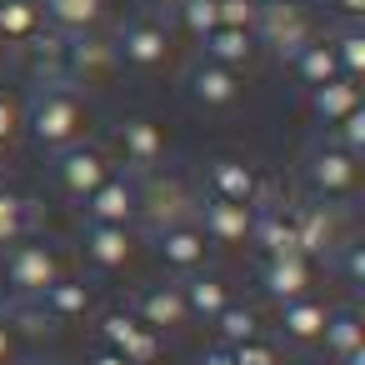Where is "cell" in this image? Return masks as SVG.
<instances>
[{
    "label": "cell",
    "mask_w": 365,
    "mask_h": 365,
    "mask_svg": "<svg viewBox=\"0 0 365 365\" xmlns=\"http://www.w3.org/2000/svg\"><path fill=\"white\" fill-rule=\"evenodd\" d=\"M21 130L31 135L36 150L56 155V150H66V145H76V140L91 135V106H86V96H81L76 86L46 81V86H36V91L26 96V106H21Z\"/></svg>",
    "instance_id": "1"
},
{
    "label": "cell",
    "mask_w": 365,
    "mask_h": 365,
    "mask_svg": "<svg viewBox=\"0 0 365 365\" xmlns=\"http://www.w3.org/2000/svg\"><path fill=\"white\" fill-rule=\"evenodd\" d=\"M61 275H66L61 250L46 235H21L0 250V280H6L11 300H41Z\"/></svg>",
    "instance_id": "2"
},
{
    "label": "cell",
    "mask_w": 365,
    "mask_h": 365,
    "mask_svg": "<svg viewBox=\"0 0 365 365\" xmlns=\"http://www.w3.org/2000/svg\"><path fill=\"white\" fill-rule=\"evenodd\" d=\"M320 31L305 11V0H260L255 11V46L260 56H275L280 66H290L300 56V46H310Z\"/></svg>",
    "instance_id": "3"
},
{
    "label": "cell",
    "mask_w": 365,
    "mask_h": 365,
    "mask_svg": "<svg viewBox=\"0 0 365 365\" xmlns=\"http://www.w3.org/2000/svg\"><path fill=\"white\" fill-rule=\"evenodd\" d=\"M110 46H115V66H125V71H135V76H155V71L170 66L175 36H170V26H165L155 11H140V16H130V21L115 26Z\"/></svg>",
    "instance_id": "4"
},
{
    "label": "cell",
    "mask_w": 365,
    "mask_h": 365,
    "mask_svg": "<svg viewBox=\"0 0 365 365\" xmlns=\"http://www.w3.org/2000/svg\"><path fill=\"white\" fill-rule=\"evenodd\" d=\"M300 180L310 190V200H325V205H345L355 195V180H360V160L345 155L330 135H320L315 145H305L300 155Z\"/></svg>",
    "instance_id": "5"
},
{
    "label": "cell",
    "mask_w": 365,
    "mask_h": 365,
    "mask_svg": "<svg viewBox=\"0 0 365 365\" xmlns=\"http://www.w3.org/2000/svg\"><path fill=\"white\" fill-rule=\"evenodd\" d=\"M135 180H140V210H135V220H145L150 235L165 230V225L195 220V200L200 195H190V185L175 170H150V175H135Z\"/></svg>",
    "instance_id": "6"
},
{
    "label": "cell",
    "mask_w": 365,
    "mask_h": 365,
    "mask_svg": "<svg viewBox=\"0 0 365 365\" xmlns=\"http://www.w3.org/2000/svg\"><path fill=\"white\" fill-rule=\"evenodd\" d=\"M96 345L115 350L125 365H155V360L165 355V340H160L150 325H140L125 305H110V310L96 315Z\"/></svg>",
    "instance_id": "7"
},
{
    "label": "cell",
    "mask_w": 365,
    "mask_h": 365,
    "mask_svg": "<svg viewBox=\"0 0 365 365\" xmlns=\"http://www.w3.org/2000/svg\"><path fill=\"white\" fill-rule=\"evenodd\" d=\"M115 170V160H110V150L101 145V140H76V145H66V150H56L51 155V175H56V185H61V195H71L76 205L106 180Z\"/></svg>",
    "instance_id": "8"
},
{
    "label": "cell",
    "mask_w": 365,
    "mask_h": 365,
    "mask_svg": "<svg viewBox=\"0 0 365 365\" xmlns=\"http://www.w3.org/2000/svg\"><path fill=\"white\" fill-rule=\"evenodd\" d=\"M125 310L140 320V325H150L160 340L165 335H185L195 320H190V310H185V295H180V280H155V285H140L130 300H125Z\"/></svg>",
    "instance_id": "9"
},
{
    "label": "cell",
    "mask_w": 365,
    "mask_h": 365,
    "mask_svg": "<svg viewBox=\"0 0 365 365\" xmlns=\"http://www.w3.org/2000/svg\"><path fill=\"white\" fill-rule=\"evenodd\" d=\"M135 210H140V180H135L130 170H110V175L81 200L86 225H135Z\"/></svg>",
    "instance_id": "10"
},
{
    "label": "cell",
    "mask_w": 365,
    "mask_h": 365,
    "mask_svg": "<svg viewBox=\"0 0 365 365\" xmlns=\"http://www.w3.org/2000/svg\"><path fill=\"white\" fill-rule=\"evenodd\" d=\"M290 230H295V255H305V260H325L345 240L340 205H325V200L290 205Z\"/></svg>",
    "instance_id": "11"
},
{
    "label": "cell",
    "mask_w": 365,
    "mask_h": 365,
    "mask_svg": "<svg viewBox=\"0 0 365 365\" xmlns=\"http://www.w3.org/2000/svg\"><path fill=\"white\" fill-rule=\"evenodd\" d=\"M200 195L230 200V205H260V200H265V185H260L255 165H245V160H235V155H215V160H205V170H200Z\"/></svg>",
    "instance_id": "12"
},
{
    "label": "cell",
    "mask_w": 365,
    "mask_h": 365,
    "mask_svg": "<svg viewBox=\"0 0 365 365\" xmlns=\"http://www.w3.org/2000/svg\"><path fill=\"white\" fill-rule=\"evenodd\" d=\"M115 150H120V165L130 175H150L165 165V130L150 115H125L115 125Z\"/></svg>",
    "instance_id": "13"
},
{
    "label": "cell",
    "mask_w": 365,
    "mask_h": 365,
    "mask_svg": "<svg viewBox=\"0 0 365 365\" xmlns=\"http://www.w3.org/2000/svg\"><path fill=\"white\" fill-rule=\"evenodd\" d=\"M150 245H155V265L160 270H170V275H195V270H205V260H210V245H205V235H200V225L195 220H185V225H165V230H155L150 235Z\"/></svg>",
    "instance_id": "14"
},
{
    "label": "cell",
    "mask_w": 365,
    "mask_h": 365,
    "mask_svg": "<svg viewBox=\"0 0 365 365\" xmlns=\"http://www.w3.org/2000/svg\"><path fill=\"white\" fill-rule=\"evenodd\" d=\"M135 225H86L81 220V255H86V265L96 270V275H115V270H125L130 265V255H135Z\"/></svg>",
    "instance_id": "15"
},
{
    "label": "cell",
    "mask_w": 365,
    "mask_h": 365,
    "mask_svg": "<svg viewBox=\"0 0 365 365\" xmlns=\"http://www.w3.org/2000/svg\"><path fill=\"white\" fill-rule=\"evenodd\" d=\"M180 96L195 106V110H230L240 101V76L215 66V61H195L185 76H180Z\"/></svg>",
    "instance_id": "16"
},
{
    "label": "cell",
    "mask_w": 365,
    "mask_h": 365,
    "mask_svg": "<svg viewBox=\"0 0 365 365\" xmlns=\"http://www.w3.org/2000/svg\"><path fill=\"white\" fill-rule=\"evenodd\" d=\"M250 210L255 205H230V200H210V195H200L195 200V225H200V235H205V245L215 250H230V245H245V235H250Z\"/></svg>",
    "instance_id": "17"
},
{
    "label": "cell",
    "mask_w": 365,
    "mask_h": 365,
    "mask_svg": "<svg viewBox=\"0 0 365 365\" xmlns=\"http://www.w3.org/2000/svg\"><path fill=\"white\" fill-rule=\"evenodd\" d=\"M255 280H260V290L275 305H285V300L315 295V260H305V255H270V260H260Z\"/></svg>",
    "instance_id": "18"
},
{
    "label": "cell",
    "mask_w": 365,
    "mask_h": 365,
    "mask_svg": "<svg viewBox=\"0 0 365 365\" xmlns=\"http://www.w3.org/2000/svg\"><path fill=\"white\" fill-rule=\"evenodd\" d=\"M36 305H41V315H46L56 330H66V325H81V320H91V315H96V285L61 275V280H56Z\"/></svg>",
    "instance_id": "19"
},
{
    "label": "cell",
    "mask_w": 365,
    "mask_h": 365,
    "mask_svg": "<svg viewBox=\"0 0 365 365\" xmlns=\"http://www.w3.org/2000/svg\"><path fill=\"white\" fill-rule=\"evenodd\" d=\"M325 315H330V305L320 295L285 300V305H275V340H285V345H320Z\"/></svg>",
    "instance_id": "20"
},
{
    "label": "cell",
    "mask_w": 365,
    "mask_h": 365,
    "mask_svg": "<svg viewBox=\"0 0 365 365\" xmlns=\"http://www.w3.org/2000/svg\"><path fill=\"white\" fill-rule=\"evenodd\" d=\"M245 245L260 250V260L270 255H295V230H290V205H275V200H260L250 210V235Z\"/></svg>",
    "instance_id": "21"
},
{
    "label": "cell",
    "mask_w": 365,
    "mask_h": 365,
    "mask_svg": "<svg viewBox=\"0 0 365 365\" xmlns=\"http://www.w3.org/2000/svg\"><path fill=\"white\" fill-rule=\"evenodd\" d=\"M41 16H46V31L96 36L110 16V0H41Z\"/></svg>",
    "instance_id": "22"
},
{
    "label": "cell",
    "mask_w": 365,
    "mask_h": 365,
    "mask_svg": "<svg viewBox=\"0 0 365 365\" xmlns=\"http://www.w3.org/2000/svg\"><path fill=\"white\" fill-rule=\"evenodd\" d=\"M200 61H215L235 76H245L255 61H260V46H255V31H230V26H215L205 41H200Z\"/></svg>",
    "instance_id": "23"
},
{
    "label": "cell",
    "mask_w": 365,
    "mask_h": 365,
    "mask_svg": "<svg viewBox=\"0 0 365 365\" xmlns=\"http://www.w3.org/2000/svg\"><path fill=\"white\" fill-rule=\"evenodd\" d=\"M305 96H310V115H315V125H325V130L360 110V86L345 81V76H335V81H325V86H315V91H305Z\"/></svg>",
    "instance_id": "24"
},
{
    "label": "cell",
    "mask_w": 365,
    "mask_h": 365,
    "mask_svg": "<svg viewBox=\"0 0 365 365\" xmlns=\"http://www.w3.org/2000/svg\"><path fill=\"white\" fill-rule=\"evenodd\" d=\"M180 295H185V310H190V320H215L235 295H230V285L215 275V270H195V275H185L180 280Z\"/></svg>",
    "instance_id": "25"
},
{
    "label": "cell",
    "mask_w": 365,
    "mask_h": 365,
    "mask_svg": "<svg viewBox=\"0 0 365 365\" xmlns=\"http://www.w3.org/2000/svg\"><path fill=\"white\" fill-rule=\"evenodd\" d=\"M41 31H46L41 0H0V46L6 51H26Z\"/></svg>",
    "instance_id": "26"
},
{
    "label": "cell",
    "mask_w": 365,
    "mask_h": 365,
    "mask_svg": "<svg viewBox=\"0 0 365 365\" xmlns=\"http://www.w3.org/2000/svg\"><path fill=\"white\" fill-rule=\"evenodd\" d=\"M320 345L330 360H345L355 350H365V325H360V310L355 305H330L325 315V330H320Z\"/></svg>",
    "instance_id": "27"
},
{
    "label": "cell",
    "mask_w": 365,
    "mask_h": 365,
    "mask_svg": "<svg viewBox=\"0 0 365 365\" xmlns=\"http://www.w3.org/2000/svg\"><path fill=\"white\" fill-rule=\"evenodd\" d=\"M325 41H330V51H335L340 76L360 86V76H365V26H360V21H340V26L325 31Z\"/></svg>",
    "instance_id": "28"
},
{
    "label": "cell",
    "mask_w": 365,
    "mask_h": 365,
    "mask_svg": "<svg viewBox=\"0 0 365 365\" xmlns=\"http://www.w3.org/2000/svg\"><path fill=\"white\" fill-rule=\"evenodd\" d=\"M290 71H295V81H300L305 91H315V86H325V81H335V76H340V66H335V51H330L325 31H320L310 46H300V56L290 61Z\"/></svg>",
    "instance_id": "29"
},
{
    "label": "cell",
    "mask_w": 365,
    "mask_h": 365,
    "mask_svg": "<svg viewBox=\"0 0 365 365\" xmlns=\"http://www.w3.org/2000/svg\"><path fill=\"white\" fill-rule=\"evenodd\" d=\"M215 340L230 350V345H240V340H255V335H265V325H260V310L255 305H245V300H230L215 320Z\"/></svg>",
    "instance_id": "30"
},
{
    "label": "cell",
    "mask_w": 365,
    "mask_h": 365,
    "mask_svg": "<svg viewBox=\"0 0 365 365\" xmlns=\"http://www.w3.org/2000/svg\"><path fill=\"white\" fill-rule=\"evenodd\" d=\"M31 225H36L31 200L21 190H11V185H0V250H6L11 240H21V235H31Z\"/></svg>",
    "instance_id": "31"
},
{
    "label": "cell",
    "mask_w": 365,
    "mask_h": 365,
    "mask_svg": "<svg viewBox=\"0 0 365 365\" xmlns=\"http://www.w3.org/2000/svg\"><path fill=\"white\" fill-rule=\"evenodd\" d=\"M170 16H175V26H180V36H190L195 46L220 26V6L215 0H175L170 6Z\"/></svg>",
    "instance_id": "32"
},
{
    "label": "cell",
    "mask_w": 365,
    "mask_h": 365,
    "mask_svg": "<svg viewBox=\"0 0 365 365\" xmlns=\"http://www.w3.org/2000/svg\"><path fill=\"white\" fill-rule=\"evenodd\" d=\"M230 360H235V365H285L280 340H270V335H255V340L230 345Z\"/></svg>",
    "instance_id": "33"
},
{
    "label": "cell",
    "mask_w": 365,
    "mask_h": 365,
    "mask_svg": "<svg viewBox=\"0 0 365 365\" xmlns=\"http://www.w3.org/2000/svg\"><path fill=\"white\" fill-rule=\"evenodd\" d=\"M330 255H335V265H340V280H345L350 290H360V285H365V245L345 235Z\"/></svg>",
    "instance_id": "34"
},
{
    "label": "cell",
    "mask_w": 365,
    "mask_h": 365,
    "mask_svg": "<svg viewBox=\"0 0 365 365\" xmlns=\"http://www.w3.org/2000/svg\"><path fill=\"white\" fill-rule=\"evenodd\" d=\"M325 135H330V140H335L345 155H355V160H360V155H365V106H360L355 115H345L340 125H330Z\"/></svg>",
    "instance_id": "35"
},
{
    "label": "cell",
    "mask_w": 365,
    "mask_h": 365,
    "mask_svg": "<svg viewBox=\"0 0 365 365\" xmlns=\"http://www.w3.org/2000/svg\"><path fill=\"white\" fill-rule=\"evenodd\" d=\"M215 6H220V26H230V31H255L260 0H215Z\"/></svg>",
    "instance_id": "36"
},
{
    "label": "cell",
    "mask_w": 365,
    "mask_h": 365,
    "mask_svg": "<svg viewBox=\"0 0 365 365\" xmlns=\"http://www.w3.org/2000/svg\"><path fill=\"white\" fill-rule=\"evenodd\" d=\"M16 135H21V106H16L6 91H0V150H6Z\"/></svg>",
    "instance_id": "37"
},
{
    "label": "cell",
    "mask_w": 365,
    "mask_h": 365,
    "mask_svg": "<svg viewBox=\"0 0 365 365\" xmlns=\"http://www.w3.org/2000/svg\"><path fill=\"white\" fill-rule=\"evenodd\" d=\"M16 340H21V335H16V325H11V310L0 305V365L16 360Z\"/></svg>",
    "instance_id": "38"
},
{
    "label": "cell",
    "mask_w": 365,
    "mask_h": 365,
    "mask_svg": "<svg viewBox=\"0 0 365 365\" xmlns=\"http://www.w3.org/2000/svg\"><path fill=\"white\" fill-rule=\"evenodd\" d=\"M325 6H330L340 21H360V16H365V0H325Z\"/></svg>",
    "instance_id": "39"
},
{
    "label": "cell",
    "mask_w": 365,
    "mask_h": 365,
    "mask_svg": "<svg viewBox=\"0 0 365 365\" xmlns=\"http://www.w3.org/2000/svg\"><path fill=\"white\" fill-rule=\"evenodd\" d=\"M86 365H125V360H120L115 350H106V345H96V350L86 355Z\"/></svg>",
    "instance_id": "40"
},
{
    "label": "cell",
    "mask_w": 365,
    "mask_h": 365,
    "mask_svg": "<svg viewBox=\"0 0 365 365\" xmlns=\"http://www.w3.org/2000/svg\"><path fill=\"white\" fill-rule=\"evenodd\" d=\"M195 365H235V360H230V350H225V345H210V350H205Z\"/></svg>",
    "instance_id": "41"
},
{
    "label": "cell",
    "mask_w": 365,
    "mask_h": 365,
    "mask_svg": "<svg viewBox=\"0 0 365 365\" xmlns=\"http://www.w3.org/2000/svg\"><path fill=\"white\" fill-rule=\"evenodd\" d=\"M335 365H365V350H355V355H345V360H335Z\"/></svg>",
    "instance_id": "42"
},
{
    "label": "cell",
    "mask_w": 365,
    "mask_h": 365,
    "mask_svg": "<svg viewBox=\"0 0 365 365\" xmlns=\"http://www.w3.org/2000/svg\"><path fill=\"white\" fill-rule=\"evenodd\" d=\"M145 6H155V11H170V6H175V0H145Z\"/></svg>",
    "instance_id": "43"
},
{
    "label": "cell",
    "mask_w": 365,
    "mask_h": 365,
    "mask_svg": "<svg viewBox=\"0 0 365 365\" xmlns=\"http://www.w3.org/2000/svg\"><path fill=\"white\" fill-rule=\"evenodd\" d=\"M6 56H11V51H6V46H0V66H6Z\"/></svg>",
    "instance_id": "44"
},
{
    "label": "cell",
    "mask_w": 365,
    "mask_h": 365,
    "mask_svg": "<svg viewBox=\"0 0 365 365\" xmlns=\"http://www.w3.org/2000/svg\"><path fill=\"white\" fill-rule=\"evenodd\" d=\"M0 160H6V150H0Z\"/></svg>",
    "instance_id": "45"
},
{
    "label": "cell",
    "mask_w": 365,
    "mask_h": 365,
    "mask_svg": "<svg viewBox=\"0 0 365 365\" xmlns=\"http://www.w3.org/2000/svg\"><path fill=\"white\" fill-rule=\"evenodd\" d=\"M46 365H56V360H46Z\"/></svg>",
    "instance_id": "46"
},
{
    "label": "cell",
    "mask_w": 365,
    "mask_h": 365,
    "mask_svg": "<svg viewBox=\"0 0 365 365\" xmlns=\"http://www.w3.org/2000/svg\"><path fill=\"white\" fill-rule=\"evenodd\" d=\"M285 365H290V360H285Z\"/></svg>",
    "instance_id": "47"
}]
</instances>
